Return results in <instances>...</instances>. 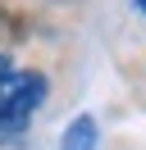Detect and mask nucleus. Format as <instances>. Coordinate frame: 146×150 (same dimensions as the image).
I'll list each match as a JSON object with an SVG mask.
<instances>
[{"mask_svg": "<svg viewBox=\"0 0 146 150\" xmlns=\"http://www.w3.org/2000/svg\"><path fill=\"white\" fill-rule=\"evenodd\" d=\"M41 100H46V77L9 64L0 73V132H23Z\"/></svg>", "mask_w": 146, "mask_h": 150, "instance_id": "1", "label": "nucleus"}, {"mask_svg": "<svg viewBox=\"0 0 146 150\" xmlns=\"http://www.w3.org/2000/svg\"><path fill=\"white\" fill-rule=\"evenodd\" d=\"M96 118L91 114H78V118L64 127V137H59V150H96Z\"/></svg>", "mask_w": 146, "mask_h": 150, "instance_id": "2", "label": "nucleus"}, {"mask_svg": "<svg viewBox=\"0 0 146 150\" xmlns=\"http://www.w3.org/2000/svg\"><path fill=\"white\" fill-rule=\"evenodd\" d=\"M132 5H137V9H142V14H146V0H132Z\"/></svg>", "mask_w": 146, "mask_h": 150, "instance_id": "3", "label": "nucleus"}, {"mask_svg": "<svg viewBox=\"0 0 146 150\" xmlns=\"http://www.w3.org/2000/svg\"><path fill=\"white\" fill-rule=\"evenodd\" d=\"M5 68H9V59H5V55H0V73H5Z\"/></svg>", "mask_w": 146, "mask_h": 150, "instance_id": "4", "label": "nucleus"}]
</instances>
